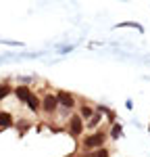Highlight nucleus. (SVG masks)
<instances>
[{
	"label": "nucleus",
	"mask_w": 150,
	"mask_h": 157,
	"mask_svg": "<svg viewBox=\"0 0 150 157\" xmlns=\"http://www.w3.org/2000/svg\"><path fill=\"white\" fill-rule=\"evenodd\" d=\"M69 132H71L73 138H79L81 136V132H84V120L79 117V113H75V115L69 117Z\"/></svg>",
	"instance_id": "7ed1b4c3"
},
{
	"label": "nucleus",
	"mask_w": 150,
	"mask_h": 157,
	"mask_svg": "<svg viewBox=\"0 0 150 157\" xmlns=\"http://www.w3.org/2000/svg\"><path fill=\"white\" fill-rule=\"evenodd\" d=\"M11 92H12V86L9 84V82H4V84H0V103H2L4 98L9 97Z\"/></svg>",
	"instance_id": "9b49d317"
},
{
	"label": "nucleus",
	"mask_w": 150,
	"mask_h": 157,
	"mask_svg": "<svg viewBox=\"0 0 150 157\" xmlns=\"http://www.w3.org/2000/svg\"><path fill=\"white\" fill-rule=\"evenodd\" d=\"M88 157H111V151L106 149V147H102V149H96V151H92Z\"/></svg>",
	"instance_id": "ddd939ff"
},
{
	"label": "nucleus",
	"mask_w": 150,
	"mask_h": 157,
	"mask_svg": "<svg viewBox=\"0 0 150 157\" xmlns=\"http://www.w3.org/2000/svg\"><path fill=\"white\" fill-rule=\"evenodd\" d=\"M104 143H106V134L102 132V130L100 132H92L81 140V149L84 151H96V149H102Z\"/></svg>",
	"instance_id": "f257e3e1"
},
{
	"label": "nucleus",
	"mask_w": 150,
	"mask_h": 157,
	"mask_svg": "<svg viewBox=\"0 0 150 157\" xmlns=\"http://www.w3.org/2000/svg\"><path fill=\"white\" fill-rule=\"evenodd\" d=\"M56 98H59V107L73 109L75 105H77L75 94H73V92H67V90H59V92H56Z\"/></svg>",
	"instance_id": "f03ea898"
},
{
	"label": "nucleus",
	"mask_w": 150,
	"mask_h": 157,
	"mask_svg": "<svg viewBox=\"0 0 150 157\" xmlns=\"http://www.w3.org/2000/svg\"><path fill=\"white\" fill-rule=\"evenodd\" d=\"M25 105H27V109H29L31 113H38V111L42 109V98L38 97V94H31V97L27 98V103H25Z\"/></svg>",
	"instance_id": "0eeeda50"
},
{
	"label": "nucleus",
	"mask_w": 150,
	"mask_h": 157,
	"mask_svg": "<svg viewBox=\"0 0 150 157\" xmlns=\"http://www.w3.org/2000/svg\"><path fill=\"white\" fill-rule=\"evenodd\" d=\"M42 109L46 111V113H54L56 109H59V98H56V92L52 94V92H48V94H44L42 97Z\"/></svg>",
	"instance_id": "20e7f679"
},
{
	"label": "nucleus",
	"mask_w": 150,
	"mask_h": 157,
	"mask_svg": "<svg viewBox=\"0 0 150 157\" xmlns=\"http://www.w3.org/2000/svg\"><path fill=\"white\" fill-rule=\"evenodd\" d=\"M12 115L9 113V111H0V132L2 130H9V128H12Z\"/></svg>",
	"instance_id": "423d86ee"
},
{
	"label": "nucleus",
	"mask_w": 150,
	"mask_h": 157,
	"mask_svg": "<svg viewBox=\"0 0 150 157\" xmlns=\"http://www.w3.org/2000/svg\"><path fill=\"white\" fill-rule=\"evenodd\" d=\"M0 44H4V46H19V48H23V42H19V40H6V38H0Z\"/></svg>",
	"instance_id": "2eb2a0df"
},
{
	"label": "nucleus",
	"mask_w": 150,
	"mask_h": 157,
	"mask_svg": "<svg viewBox=\"0 0 150 157\" xmlns=\"http://www.w3.org/2000/svg\"><path fill=\"white\" fill-rule=\"evenodd\" d=\"M94 111H96V113H100V115H106V117H109L111 121H115V111H112V109L104 107V105H98V107L94 109Z\"/></svg>",
	"instance_id": "1a4fd4ad"
},
{
	"label": "nucleus",
	"mask_w": 150,
	"mask_h": 157,
	"mask_svg": "<svg viewBox=\"0 0 150 157\" xmlns=\"http://www.w3.org/2000/svg\"><path fill=\"white\" fill-rule=\"evenodd\" d=\"M100 120H102V115H100V113H94V115L88 120V128H90V130H94V128L100 124Z\"/></svg>",
	"instance_id": "4468645a"
},
{
	"label": "nucleus",
	"mask_w": 150,
	"mask_h": 157,
	"mask_svg": "<svg viewBox=\"0 0 150 157\" xmlns=\"http://www.w3.org/2000/svg\"><path fill=\"white\" fill-rule=\"evenodd\" d=\"M12 92H15V97L19 98V101H21V103H27V98L31 97V94H34V92H31V88H29V86H17V88H15V90H12Z\"/></svg>",
	"instance_id": "39448f33"
},
{
	"label": "nucleus",
	"mask_w": 150,
	"mask_h": 157,
	"mask_svg": "<svg viewBox=\"0 0 150 157\" xmlns=\"http://www.w3.org/2000/svg\"><path fill=\"white\" fill-rule=\"evenodd\" d=\"M121 134H123V126H121V124H112V128H111V134H109V136H111L112 140H117V138H119Z\"/></svg>",
	"instance_id": "f8f14e48"
},
{
	"label": "nucleus",
	"mask_w": 150,
	"mask_h": 157,
	"mask_svg": "<svg viewBox=\"0 0 150 157\" xmlns=\"http://www.w3.org/2000/svg\"><path fill=\"white\" fill-rule=\"evenodd\" d=\"M115 27H131V29H138V32H144V25L136 23V21H123V23H117Z\"/></svg>",
	"instance_id": "9d476101"
},
{
	"label": "nucleus",
	"mask_w": 150,
	"mask_h": 157,
	"mask_svg": "<svg viewBox=\"0 0 150 157\" xmlns=\"http://www.w3.org/2000/svg\"><path fill=\"white\" fill-rule=\"evenodd\" d=\"M94 113H96V111H94V107H90V105H86V103L79 107V117H81V120H90Z\"/></svg>",
	"instance_id": "6e6552de"
}]
</instances>
